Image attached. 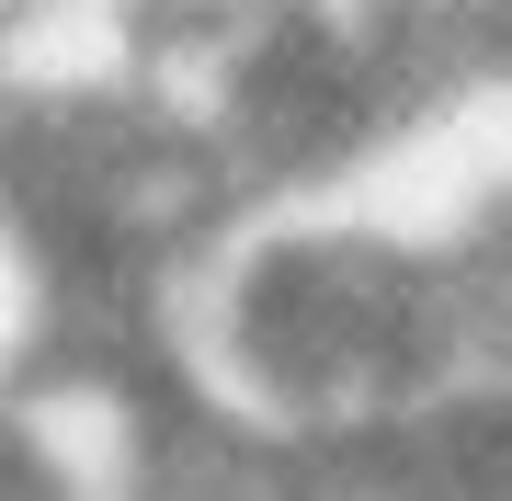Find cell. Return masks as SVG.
<instances>
[{
	"label": "cell",
	"instance_id": "obj_1",
	"mask_svg": "<svg viewBox=\"0 0 512 501\" xmlns=\"http://www.w3.org/2000/svg\"><path fill=\"white\" fill-rule=\"evenodd\" d=\"M194 410L137 342H57L0 399V479L23 501H160Z\"/></svg>",
	"mask_w": 512,
	"mask_h": 501
},
{
	"label": "cell",
	"instance_id": "obj_2",
	"mask_svg": "<svg viewBox=\"0 0 512 501\" xmlns=\"http://www.w3.org/2000/svg\"><path fill=\"white\" fill-rule=\"evenodd\" d=\"M148 92V12L126 0H0V137L103 126Z\"/></svg>",
	"mask_w": 512,
	"mask_h": 501
}]
</instances>
